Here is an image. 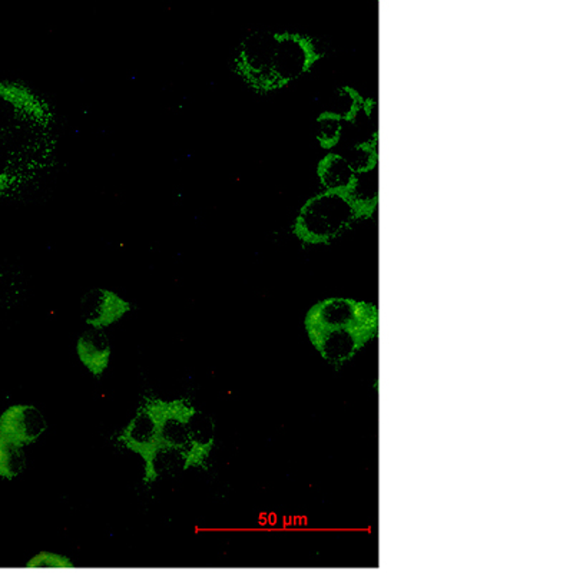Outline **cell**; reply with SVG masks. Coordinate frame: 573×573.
I'll use <instances>...</instances> for the list:
<instances>
[{"label":"cell","mask_w":573,"mask_h":573,"mask_svg":"<svg viewBox=\"0 0 573 573\" xmlns=\"http://www.w3.org/2000/svg\"><path fill=\"white\" fill-rule=\"evenodd\" d=\"M59 119L54 104L21 81H0V199L12 198L54 171Z\"/></svg>","instance_id":"cell-1"},{"label":"cell","mask_w":573,"mask_h":573,"mask_svg":"<svg viewBox=\"0 0 573 573\" xmlns=\"http://www.w3.org/2000/svg\"><path fill=\"white\" fill-rule=\"evenodd\" d=\"M323 54L310 35L256 29L236 45L231 72L256 94L270 95L297 81Z\"/></svg>","instance_id":"cell-2"},{"label":"cell","mask_w":573,"mask_h":573,"mask_svg":"<svg viewBox=\"0 0 573 573\" xmlns=\"http://www.w3.org/2000/svg\"><path fill=\"white\" fill-rule=\"evenodd\" d=\"M314 347L326 360L341 365L350 360L378 328L376 306L347 298H330L316 304L306 317Z\"/></svg>","instance_id":"cell-3"},{"label":"cell","mask_w":573,"mask_h":573,"mask_svg":"<svg viewBox=\"0 0 573 573\" xmlns=\"http://www.w3.org/2000/svg\"><path fill=\"white\" fill-rule=\"evenodd\" d=\"M377 196L326 189L301 206L294 221L293 233L307 244H326L343 236L347 229L375 211Z\"/></svg>","instance_id":"cell-4"},{"label":"cell","mask_w":573,"mask_h":573,"mask_svg":"<svg viewBox=\"0 0 573 573\" xmlns=\"http://www.w3.org/2000/svg\"><path fill=\"white\" fill-rule=\"evenodd\" d=\"M131 301L121 297L118 293L109 288L96 286L84 294L81 300V314L89 328L105 330L112 324L118 323L126 314L131 313Z\"/></svg>","instance_id":"cell-5"},{"label":"cell","mask_w":573,"mask_h":573,"mask_svg":"<svg viewBox=\"0 0 573 573\" xmlns=\"http://www.w3.org/2000/svg\"><path fill=\"white\" fill-rule=\"evenodd\" d=\"M45 430L44 415L34 406H11L0 416V436L21 447L36 442Z\"/></svg>","instance_id":"cell-6"},{"label":"cell","mask_w":573,"mask_h":573,"mask_svg":"<svg viewBox=\"0 0 573 573\" xmlns=\"http://www.w3.org/2000/svg\"><path fill=\"white\" fill-rule=\"evenodd\" d=\"M76 355L92 375H104L111 360V343L104 330L84 331L76 341Z\"/></svg>","instance_id":"cell-7"},{"label":"cell","mask_w":573,"mask_h":573,"mask_svg":"<svg viewBox=\"0 0 573 573\" xmlns=\"http://www.w3.org/2000/svg\"><path fill=\"white\" fill-rule=\"evenodd\" d=\"M318 176L326 189L360 193V176L350 162L340 154H330L318 166Z\"/></svg>","instance_id":"cell-8"},{"label":"cell","mask_w":573,"mask_h":573,"mask_svg":"<svg viewBox=\"0 0 573 573\" xmlns=\"http://www.w3.org/2000/svg\"><path fill=\"white\" fill-rule=\"evenodd\" d=\"M25 462L26 458L21 446L0 436V476L14 479L25 469Z\"/></svg>","instance_id":"cell-9"}]
</instances>
